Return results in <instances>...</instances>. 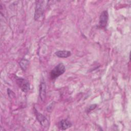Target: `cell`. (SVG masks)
I'll list each match as a JSON object with an SVG mask.
<instances>
[{
	"instance_id": "cell-2",
	"label": "cell",
	"mask_w": 131,
	"mask_h": 131,
	"mask_svg": "<svg viewBox=\"0 0 131 131\" xmlns=\"http://www.w3.org/2000/svg\"><path fill=\"white\" fill-rule=\"evenodd\" d=\"M44 1H37L35 6V11L34 14V19L35 20L39 19L40 17H42L44 12V8L43 6V3Z\"/></svg>"
},
{
	"instance_id": "cell-5",
	"label": "cell",
	"mask_w": 131,
	"mask_h": 131,
	"mask_svg": "<svg viewBox=\"0 0 131 131\" xmlns=\"http://www.w3.org/2000/svg\"><path fill=\"white\" fill-rule=\"evenodd\" d=\"M35 112L37 120L39 121L40 124L43 127H47L48 125V121L47 120L45 116H43L42 114H40V113L38 112L36 110H35Z\"/></svg>"
},
{
	"instance_id": "cell-1",
	"label": "cell",
	"mask_w": 131,
	"mask_h": 131,
	"mask_svg": "<svg viewBox=\"0 0 131 131\" xmlns=\"http://www.w3.org/2000/svg\"><path fill=\"white\" fill-rule=\"evenodd\" d=\"M66 71V68L62 63L58 64L50 72V77L52 79H55L61 75L63 74Z\"/></svg>"
},
{
	"instance_id": "cell-3",
	"label": "cell",
	"mask_w": 131,
	"mask_h": 131,
	"mask_svg": "<svg viewBox=\"0 0 131 131\" xmlns=\"http://www.w3.org/2000/svg\"><path fill=\"white\" fill-rule=\"evenodd\" d=\"M16 81L18 86L24 92L26 93L30 90L29 82L26 79L21 77H17L16 78Z\"/></svg>"
},
{
	"instance_id": "cell-8",
	"label": "cell",
	"mask_w": 131,
	"mask_h": 131,
	"mask_svg": "<svg viewBox=\"0 0 131 131\" xmlns=\"http://www.w3.org/2000/svg\"><path fill=\"white\" fill-rule=\"evenodd\" d=\"M55 55L59 58H67L71 56V52L67 50L58 51L55 52Z\"/></svg>"
},
{
	"instance_id": "cell-4",
	"label": "cell",
	"mask_w": 131,
	"mask_h": 131,
	"mask_svg": "<svg viewBox=\"0 0 131 131\" xmlns=\"http://www.w3.org/2000/svg\"><path fill=\"white\" fill-rule=\"evenodd\" d=\"M108 20V14L106 10L103 11L100 14L99 17V27L101 28H105L107 24Z\"/></svg>"
},
{
	"instance_id": "cell-7",
	"label": "cell",
	"mask_w": 131,
	"mask_h": 131,
	"mask_svg": "<svg viewBox=\"0 0 131 131\" xmlns=\"http://www.w3.org/2000/svg\"><path fill=\"white\" fill-rule=\"evenodd\" d=\"M72 126V123L67 119H63L60 121L58 123V127L59 129L66 130Z\"/></svg>"
},
{
	"instance_id": "cell-6",
	"label": "cell",
	"mask_w": 131,
	"mask_h": 131,
	"mask_svg": "<svg viewBox=\"0 0 131 131\" xmlns=\"http://www.w3.org/2000/svg\"><path fill=\"white\" fill-rule=\"evenodd\" d=\"M46 84L43 80L42 79L40 82V87H39V97L40 99L42 101H44L46 97Z\"/></svg>"
},
{
	"instance_id": "cell-9",
	"label": "cell",
	"mask_w": 131,
	"mask_h": 131,
	"mask_svg": "<svg viewBox=\"0 0 131 131\" xmlns=\"http://www.w3.org/2000/svg\"><path fill=\"white\" fill-rule=\"evenodd\" d=\"M19 65L23 71H25L28 67L29 61L26 59H23L19 62Z\"/></svg>"
}]
</instances>
